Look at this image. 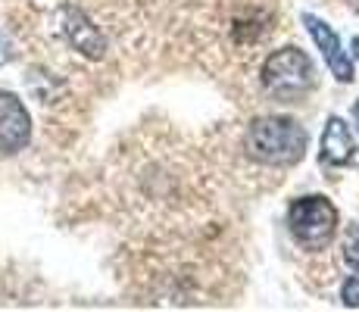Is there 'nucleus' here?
Segmentation results:
<instances>
[{"mask_svg": "<svg viewBox=\"0 0 359 312\" xmlns=\"http://www.w3.org/2000/svg\"><path fill=\"white\" fill-rule=\"evenodd\" d=\"M359 150V137L353 135L341 116H331L325 131H322V163L328 165H347Z\"/></svg>", "mask_w": 359, "mask_h": 312, "instance_id": "0eeeda50", "label": "nucleus"}, {"mask_svg": "<svg viewBox=\"0 0 359 312\" xmlns=\"http://www.w3.org/2000/svg\"><path fill=\"white\" fill-rule=\"evenodd\" d=\"M60 32H63V38L69 41V47H75L81 57L103 60V53H107L103 34L94 29L91 19L81 10H75V6H63V10H60Z\"/></svg>", "mask_w": 359, "mask_h": 312, "instance_id": "39448f33", "label": "nucleus"}, {"mask_svg": "<svg viewBox=\"0 0 359 312\" xmlns=\"http://www.w3.org/2000/svg\"><path fill=\"white\" fill-rule=\"evenodd\" d=\"M287 228H291L294 240L306 250H322L331 244L337 231V210L328 197L322 194H309L291 203L287 210Z\"/></svg>", "mask_w": 359, "mask_h": 312, "instance_id": "7ed1b4c3", "label": "nucleus"}, {"mask_svg": "<svg viewBox=\"0 0 359 312\" xmlns=\"http://www.w3.org/2000/svg\"><path fill=\"white\" fill-rule=\"evenodd\" d=\"M303 22H306L313 41L319 44V50H322V57H325V62H328L331 75H334L337 81H344V85L353 81V60L347 57V50H344V44H341V38L334 34V29H331L328 22H322L319 16H313V13H303Z\"/></svg>", "mask_w": 359, "mask_h": 312, "instance_id": "423d86ee", "label": "nucleus"}, {"mask_svg": "<svg viewBox=\"0 0 359 312\" xmlns=\"http://www.w3.org/2000/svg\"><path fill=\"white\" fill-rule=\"evenodd\" d=\"M262 88L275 100H303L316 88V66L300 47H281L262 62Z\"/></svg>", "mask_w": 359, "mask_h": 312, "instance_id": "f03ea898", "label": "nucleus"}, {"mask_svg": "<svg viewBox=\"0 0 359 312\" xmlns=\"http://www.w3.org/2000/svg\"><path fill=\"white\" fill-rule=\"evenodd\" d=\"M306 128L287 116L253 119L244 135V147L262 165H297L306 156Z\"/></svg>", "mask_w": 359, "mask_h": 312, "instance_id": "f257e3e1", "label": "nucleus"}, {"mask_svg": "<svg viewBox=\"0 0 359 312\" xmlns=\"http://www.w3.org/2000/svg\"><path fill=\"white\" fill-rule=\"evenodd\" d=\"M344 259H347L350 269L359 272V225L350 228L347 238H344Z\"/></svg>", "mask_w": 359, "mask_h": 312, "instance_id": "6e6552de", "label": "nucleus"}, {"mask_svg": "<svg viewBox=\"0 0 359 312\" xmlns=\"http://www.w3.org/2000/svg\"><path fill=\"white\" fill-rule=\"evenodd\" d=\"M353 119L359 122V100H356V107H353Z\"/></svg>", "mask_w": 359, "mask_h": 312, "instance_id": "9b49d317", "label": "nucleus"}, {"mask_svg": "<svg viewBox=\"0 0 359 312\" xmlns=\"http://www.w3.org/2000/svg\"><path fill=\"white\" fill-rule=\"evenodd\" d=\"M341 300H344V306L359 309V275H356V278H350V281H344V287H341Z\"/></svg>", "mask_w": 359, "mask_h": 312, "instance_id": "1a4fd4ad", "label": "nucleus"}, {"mask_svg": "<svg viewBox=\"0 0 359 312\" xmlns=\"http://www.w3.org/2000/svg\"><path fill=\"white\" fill-rule=\"evenodd\" d=\"M32 141V116L16 94L0 91V154L13 156Z\"/></svg>", "mask_w": 359, "mask_h": 312, "instance_id": "20e7f679", "label": "nucleus"}, {"mask_svg": "<svg viewBox=\"0 0 359 312\" xmlns=\"http://www.w3.org/2000/svg\"><path fill=\"white\" fill-rule=\"evenodd\" d=\"M13 57V47H10V41L4 38V34H0V62H6Z\"/></svg>", "mask_w": 359, "mask_h": 312, "instance_id": "9d476101", "label": "nucleus"}]
</instances>
